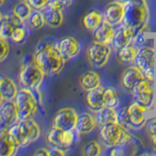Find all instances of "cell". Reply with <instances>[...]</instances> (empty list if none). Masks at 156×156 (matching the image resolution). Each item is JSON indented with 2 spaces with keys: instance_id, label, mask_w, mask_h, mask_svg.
<instances>
[{
  "instance_id": "obj_1",
  "label": "cell",
  "mask_w": 156,
  "mask_h": 156,
  "mask_svg": "<svg viewBox=\"0 0 156 156\" xmlns=\"http://www.w3.org/2000/svg\"><path fill=\"white\" fill-rule=\"evenodd\" d=\"M150 11L147 0H131L125 5V16L122 22L133 38L148 26Z\"/></svg>"
},
{
  "instance_id": "obj_2",
  "label": "cell",
  "mask_w": 156,
  "mask_h": 156,
  "mask_svg": "<svg viewBox=\"0 0 156 156\" xmlns=\"http://www.w3.org/2000/svg\"><path fill=\"white\" fill-rule=\"evenodd\" d=\"M33 62L46 75H55L62 70L66 61L62 56L56 44L46 43L37 46Z\"/></svg>"
},
{
  "instance_id": "obj_3",
  "label": "cell",
  "mask_w": 156,
  "mask_h": 156,
  "mask_svg": "<svg viewBox=\"0 0 156 156\" xmlns=\"http://www.w3.org/2000/svg\"><path fill=\"white\" fill-rule=\"evenodd\" d=\"M10 133L16 140L20 147H26L39 139L41 129L32 118L19 120L9 128Z\"/></svg>"
},
{
  "instance_id": "obj_4",
  "label": "cell",
  "mask_w": 156,
  "mask_h": 156,
  "mask_svg": "<svg viewBox=\"0 0 156 156\" xmlns=\"http://www.w3.org/2000/svg\"><path fill=\"white\" fill-rule=\"evenodd\" d=\"M100 138L107 147L127 146L133 141L130 130L119 123L100 126Z\"/></svg>"
},
{
  "instance_id": "obj_5",
  "label": "cell",
  "mask_w": 156,
  "mask_h": 156,
  "mask_svg": "<svg viewBox=\"0 0 156 156\" xmlns=\"http://www.w3.org/2000/svg\"><path fill=\"white\" fill-rule=\"evenodd\" d=\"M13 101L16 105L19 120L30 119L35 115L38 108V104L32 90L23 88L18 91Z\"/></svg>"
},
{
  "instance_id": "obj_6",
  "label": "cell",
  "mask_w": 156,
  "mask_h": 156,
  "mask_svg": "<svg viewBox=\"0 0 156 156\" xmlns=\"http://www.w3.org/2000/svg\"><path fill=\"white\" fill-rule=\"evenodd\" d=\"M134 101L150 111L155 105V85L154 81L144 78L131 92Z\"/></svg>"
},
{
  "instance_id": "obj_7",
  "label": "cell",
  "mask_w": 156,
  "mask_h": 156,
  "mask_svg": "<svg viewBox=\"0 0 156 156\" xmlns=\"http://www.w3.org/2000/svg\"><path fill=\"white\" fill-rule=\"evenodd\" d=\"M46 74L34 62H27L20 68L18 80L23 88L35 90L41 85Z\"/></svg>"
},
{
  "instance_id": "obj_8",
  "label": "cell",
  "mask_w": 156,
  "mask_h": 156,
  "mask_svg": "<svg viewBox=\"0 0 156 156\" xmlns=\"http://www.w3.org/2000/svg\"><path fill=\"white\" fill-rule=\"evenodd\" d=\"M80 136L81 134L76 129L63 131L52 128L46 135V140L52 146L68 150L78 143Z\"/></svg>"
},
{
  "instance_id": "obj_9",
  "label": "cell",
  "mask_w": 156,
  "mask_h": 156,
  "mask_svg": "<svg viewBox=\"0 0 156 156\" xmlns=\"http://www.w3.org/2000/svg\"><path fill=\"white\" fill-rule=\"evenodd\" d=\"M156 51L153 46H143L140 48L135 60V66H138L145 78L155 81L156 76Z\"/></svg>"
},
{
  "instance_id": "obj_10",
  "label": "cell",
  "mask_w": 156,
  "mask_h": 156,
  "mask_svg": "<svg viewBox=\"0 0 156 156\" xmlns=\"http://www.w3.org/2000/svg\"><path fill=\"white\" fill-rule=\"evenodd\" d=\"M112 48L110 45L99 42H92L86 50V57L90 65L95 68H101L109 62Z\"/></svg>"
},
{
  "instance_id": "obj_11",
  "label": "cell",
  "mask_w": 156,
  "mask_h": 156,
  "mask_svg": "<svg viewBox=\"0 0 156 156\" xmlns=\"http://www.w3.org/2000/svg\"><path fill=\"white\" fill-rule=\"evenodd\" d=\"M78 114L72 107H62L58 109L53 116L52 128L68 131L76 128Z\"/></svg>"
},
{
  "instance_id": "obj_12",
  "label": "cell",
  "mask_w": 156,
  "mask_h": 156,
  "mask_svg": "<svg viewBox=\"0 0 156 156\" xmlns=\"http://www.w3.org/2000/svg\"><path fill=\"white\" fill-rule=\"evenodd\" d=\"M149 111L146 110L144 107L136 104V101L131 102L127 106V114H128V123L127 129L132 131H138L145 127L147 122V113Z\"/></svg>"
},
{
  "instance_id": "obj_13",
  "label": "cell",
  "mask_w": 156,
  "mask_h": 156,
  "mask_svg": "<svg viewBox=\"0 0 156 156\" xmlns=\"http://www.w3.org/2000/svg\"><path fill=\"white\" fill-rule=\"evenodd\" d=\"M104 20L115 27L122 24L125 16V5L118 1H112L104 10Z\"/></svg>"
},
{
  "instance_id": "obj_14",
  "label": "cell",
  "mask_w": 156,
  "mask_h": 156,
  "mask_svg": "<svg viewBox=\"0 0 156 156\" xmlns=\"http://www.w3.org/2000/svg\"><path fill=\"white\" fill-rule=\"evenodd\" d=\"M56 45L66 61L76 58L81 52V43L72 36L62 37Z\"/></svg>"
},
{
  "instance_id": "obj_15",
  "label": "cell",
  "mask_w": 156,
  "mask_h": 156,
  "mask_svg": "<svg viewBox=\"0 0 156 156\" xmlns=\"http://www.w3.org/2000/svg\"><path fill=\"white\" fill-rule=\"evenodd\" d=\"M144 73L136 66H131L122 72L120 77V84L124 90L131 92L139 83L144 79Z\"/></svg>"
},
{
  "instance_id": "obj_16",
  "label": "cell",
  "mask_w": 156,
  "mask_h": 156,
  "mask_svg": "<svg viewBox=\"0 0 156 156\" xmlns=\"http://www.w3.org/2000/svg\"><path fill=\"white\" fill-rule=\"evenodd\" d=\"M19 121V115L14 101H4L0 105V123L4 128H10Z\"/></svg>"
},
{
  "instance_id": "obj_17",
  "label": "cell",
  "mask_w": 156,
  "mask_h": 156,
  "mask_svg": "<svg viewBox=\"0 0 156 156\" xmlns=\"http://www.w3.org/2000/svg\"><path fill=\"white\" fill-rule=\"evenodd\" d=\"M20 148L8 128L0 130V156H12Z\"/></svg>"
},
{
  "instance_id": "obj_18",
  "label": "cell",
  "mask_w": 156,
  "mask_h": 156,
  "mask_svg": "<svg viewBox=\"0 0 156 156\" xmlns=\"http://www.w3.org/2000/svg\"><path fill=\"white\" fill-rule=\"evenodd\" d=\"M115 31H116V27L111 26L110 23H108L104 20L100 26L92 31L93 38H94V41L96 42L106 44V45H111Z\"/></svg>"
},
{
  "instance_id": "obj_19",
  "label": "cell",
  "mask_w": 156,
  "mask_h": 156,
  "mask_svg": "<svg viewBox=\"0 0 156 156\" xmlns=\"http://www.w3.org/2000/svg\"><path fill=\"white\" fill-rule=\"evenodd\" d=\"M23 22L19 17H17L15 14H10L4 16L3 20L0 22V37L8 40L11 38L13 31L18 27L22 26Z\"/></svg>"
},
{
  "instance_id": "obj_20",
  "label": "cell",
  "mask_w": 156,
  "mask_h": 156,
  "mask_svg": "<svg viewBox=\"0 0 156 156\" xmlns=\"http://www.w3.org/2000/svg\"><path fill=\"white\" fill-rule=\"evenodd\" d=\"M98 126L99 125H98L95 114L91 113L89 111H85L78 115L75 129L81 135H87L92 133L93 131H95Z\"/></svg>"
},
{
  "instance_id": "obj_21",
  "label": "cell",
  "mask_w": 156,
  "mask_h": 156,
  "mask_svg": "<svg viewBox=\"0 0 156 156\" xmlns=\"http://www.w3.org/2000/svg\"><path fill=\"white\" fill-rule=\"evenodd\" d=\"M105 88L99 86L94 89L86 91V102L89 108L92 110H98L104 107V93Z\"/></svg>"
},
{
  "instance_id": "obj_22",
  "label": "cell",
  "mask_w": 156,
  "mask_h": 156,
  "mask_svg": "<svg viewBox=\"0 0 156 156\" xmlns=\"http://www.w3.org/2000/svg\"><path fill=\"white\" fill-rule=\"evenodd\" d=\"M132 41H133V35L130 33L128 29L121 24V26L116 27L114 37L111 42V48L114 49L115 51H118L124 46L128 45Z\"/></svg>"
},
{
  "instance_id": "obj_23",
  "label": "cell",
  "mask_w": 156,
  "mask_h": 156,
  "mask_svg": "<svg viewBox=\"0 0 156 156\" xmlns=\"http://www.w3.org/2000/svg\"><path fill=\"white\" fill-rule=\"evenodd\" d=\"M95 116L99 126L118 123L117 108H111V107L104 106L95 111Z\"/></svg>"
},
{
  "instance_id": "obj_24",
  "label": "cell",
  "mask_w": 156,
  "mask_h": 156,
  "mask_svg": "<svg viewBox=\"0 0 156 156\" xmlns=\"http://www.w3.org/2000/svg\"><path fill=\"white\" fill-rule=\"evenodd\" d=\"M43 15H44V19H45L46 24L50 27H61L62 23H63V14L62 10L56 9L54 7L48 6L45 7L43 10H41Z\"/></svg>"
},
{
  "instance_id": "obj_25",
  "label": "cell",
  "mask_w": 156,
  "mask_h": 156,
  "mask_svg": "<svg viewBox=\"0 0 156 156\" xmlns=\"http://www.w3.org/2000/svg\"><path fill=\"white\" fill-rule=\"evenodd\" d=\"M0 93H1L4 101L14 100L18 93L15 82L5 74H0Z\"/></svg>"
},
{
  "instance_id": "obj_26",
  "label": "cell",
  "mask_w": 156,
  "mask_h": 156,
  "mask_svg": "<svg viewBox=\"0 0 156 156\" xmlns=\"http://www.w3.org/2000/svg\"><path fill=\"white\" fill-rule=\"evenodd\" d=\"M101 76L99 73L94 70H88L82 73L79 79L80 86L85 91H89L101 86Z\"/></svg>"
},
{
  "instance_id": "obj_27",
  "label": "cell",
  "mask_w": 156,
  "mask_h": 156,
  "mask_svg": "<svg viewBox=\"0 0 156 156\" xmlns=\"http://www.w3.org/2000/svg\"><path fill=\"white\" fill-rule=\"evenodd\" d=\"M140 51V47H138L136 44L132 41L128 45L121 48L120 50L117 51V58L119 61L123 63H133L138 56Z\"/></svg>"
},
{
  "instance_id": "obj_28",
  "label": "cell",
  "mask_w": 156,
  "mask_h": 156,
  "mask_svg": "<svg viewBox=\"0 0 156 156\" xmlns=\"http://www.w3.org/2000/svg\"><path fill=\"white\" fill-rule=\"evenodd\" d=\"M104 21V14L99 10H92L82 19V24L87 30L93 31Z\"/></svg>"
},
{
  "instance_id": "obj_29",
  "label": "cell",
  "mask_w": 156,
  "mask_h": 156,
  "mask_svg": "<svg viewBox=\"0 0 156 156\" xmlns=\"http://www.w3.org/2000/svg\"><path fill=\"white\" fill-rule=\"evenodd\" d=\"M119 96L113 87L105 88L104 93V105L111 108H118L119 106Z\"/></svg>"
},
{
  "instance_id": "obj_30",
  "label": "cell",
  "mask_w": 156,
  "mask_h": 156,
  "mask_svg": "<svg viewBox=\"0 0 156 156\" xmlns=\"http://www.w3.org/2000/svg\"><path fill=\"white\" fill-rule=\"evenodd\" d=\"M13 14L19 17L22 21L28 20L32 13V7L29 5V3L27 0H22L21 2L17 3L13 8Z\"/></svg>"
},
{
  "instance_id": "obj_31",
  "label": "cell",
  "mask_w": 156,
  "mask_h": 156,
  "mask_svg": "<svg viewBox=\"0 0 156 156\" xmlns=\"http://www.w3.org/2000/svg\"><path fill=\"white\" fill-rule=\"evenodd\" d=\"M84 156H100L102 153V145L98 140H91L83 146L81 150Z\"/></svg>"
},
{
  "instance_id": "obj_32",
  "label": "cell",
  "mask_w": 156,
  "mask_h": 156,
  "mask_svg": "<svg viewBox=\"0 0 156 156\" xmlns=\"http://www.w3.org/2000/svg\"><path fill=\"white\" fill-rule=\"evenodd\" d=\"M28 22H29V26L33 29H35V30L41 29L46 24L44 15L42 11H39V10H35V11L31 13L30 17L28 18Z\"/></svg>"
},
{
  "instance_id": "obj_33",
  "label": "cell",
  "mask_w": 156,
  "mask_h": 156,
  "mask_svg": "<svg viewBox=\"0 0 156 156\" xmlns=\"http://www.w3.org/2000/svg\"><path fill=\"white\" fill-rule=\"evenodd\" d=\"M145 130L148 135L153 150L156 151V117H152L147 120L145 124Z\"/></svg>"
},
{
  "instance_id": "obj_34",
  "label": "cell",
  "mask_w": 156,
  "mask_h": 156,
  "mask_svg": "<svg viewBox=\"0 0 156 156\" xmlns=\"http://www.w3.org/2000/svg\"><path fill=\"white\" fill-rule=\"evenodd\" d=\"M28 36V30L27 28L22 24V26L18 27L15 30L13 31L12 35H11V40L14 42V43H17V44H20V43H23L26 39L27 38Z\"/></svg>"
},
{
  "instance_id": "obj_35",
  "label": "cell",
  "mask_w": 156,
  "mask_h": 156,
  "mask_svg": "<svg viewBox=\"0 0 156 156\" xmlns=\"http://www.w3.org/2000/svg\"><path fill=\"white\" fill-rule=\"evenodd\" d=\"M10 52V46L8 40L0 37V62H3L7 58Z\"/></svg>"
},
{
  "instance_id": "obj_36",
  "label": "cell",
  "mask_w": 156,
  "mask_h": 156,
  "mask_svg": "<svg viewBox=\"0 0 156 156\" xmlns=\"http://www.w3.org/2000/svg\"><path fill=\"white\" fill-rule=\"evenodd\" d=\"M72 2H73V0H50V2H49L48 5L62 11V10H65L66 8L69 7L72 4Z\"/></svg>"
},
{
  "instance_id": "obj_37",
  "label": "cell",
  "mask_w": 156,
  "mask_h": 156,
  "mask_svg": "<svg viewBox=\"0 0 156 156\" xmlns=\"http://www.w3.org/2000/svg\"><path fill=\"white\" fill-rule=\"evenodd\" d=\"M27 1L32 7V9L41 11V10H43L44 8L48 6L50 0H27Z\"/></svg>"
},
{
  "instance_id": "obj_38",
  "label": "cell",
  "mask_w": 156,
  "mask_h": 156,
  "mask_svg": "<svg viewBox=\"0 0 156 156\" xmlns=\"http://www.w3.org/2000/svg\"><path fill=\"white\" fill-rule=\"evenodd\" d=\"M125 154V146H114V147H111L109 151V155L111 156H124Z\"/></svg>"
},
{
  "instance_id": "obj_39",
  "label": "cell",
  "mask_w": 156,
  "mask_h": 156,
  "mask_svg": "<svg viewBox=\"0 0 156 156\" xmlns=\"http://www.w3.org/2000/svg\"><path fill=\"white\" fill-rule=\"evenodd\" d=\"M66 154V150L60 147H53L50 149V156H63Z\"/></svg>"
},
{
  "instance_id": "obj_40",
  "label": "cell",
  "mask_w": 156,
  "mask_h": 156,
  "mask_svg": "<svg viewBox=\"0 0 156 156\" xmlns=\"http://www.w3.org/2000/svg\"><path fill=\"white\" fill-rule=\"evenodd\" d=\"M33 155L34 156H50V150L45 147H41V148H38L36 151H34Z\"/></svg>"
},
{
  "instance_id": "obj_41",
  "label": "cell",
  "mask_w": 156,
  "mask_h": 156,
  "mask_svg": "<svg viewBox=\"0 0 156 156\" xmlns=\"http://www.w3.org/2000/svg\"><path fill=\"white\" fill-rule=\"evenodd\" d=\"M115 1H118V2H120V3H122V4H124V5H126L127 3H129L131 0H115Z\"/></svg>"
},
{
  "instance_id": "obj_42",
  "label": "cell",
  "mask_w": 156,
  "mask_h": 156,
  "mask_svg": "<svg viewBox=\"0 0 156 156\" xmlns=\"http://www.w3.org/2000/svg\"><path fill=\"white\" fill-rule=\"evenodd\" d=\"M4 16H5V15L3 14V12H2V10H0V22H1V21H2V20H3Z\"/></svg>"
},
{
  "instance_id": "obj_43",
  "label": "cell",
  "mask_w": 156,
  "mask_h": 156,
  "mask_svg": "<svg viewBox=\"0 0 156 156\" xmlns=\"http://www.w3.org/2000/svg\"><path fill=\"white\" fill-rule=\"evenodd\" d=\"M3 101H4V99H3V97L1 95V93H0V105L3 104Z\"/></svg>"
},
{
  "instance_id": "obj_44",
  "label": "cell",
  "mask_w": 156,
  "mask_h": 156,
  "mask_svg": "<svg viewBox=\"0 0 156 156\" xmlns=\"http://www.w3.org/2000/svg\"><path fill=\"white\" fill-rule=\"evenodd\" d=\"M4 2H2V1H0V6H2V4H3Z\"/></svg>"
},
{
  "instance_id": "obj_45",
  "label": "cell",
  "mask_w": 156,
  "mask_h": 156,
  "mask_svg": "<svg viewBox=\"0 0 156 156\" xmlns=\"http://www.w3.org/2000/svg\"><path fill=\"white\" fill-rule=\"evenodd\" d=\"M0 1H2V2H4V1H5V0H0Z\"/></svg>"
},
{
  "instance_id": "obj_46",
  "label": "cell",
  "mask_w": 156,
  "mask_h": 156,
  "mask_svg": "<svg viewBox=\"0 0 156 156\" xmlns=\"http://www.w3.org/2000/svg\"><path fill=\"white\" fill-rule=\"evenodd\" d=\"M0 124H1V123H0Z\"/></svg>"
}]
</instances>
